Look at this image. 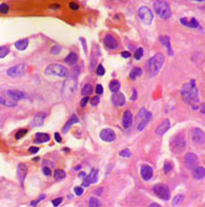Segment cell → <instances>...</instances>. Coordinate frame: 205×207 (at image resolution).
I'll return each instance as SVG.
<instances>
[{"label": "cell", "instance_id": "6da1fadb", "mask_svg": "<svg viewBox=\"0 0 205 207\" xmlns=\"http://www.w3.org/2000/svg\"><path fill=\"white\" fill-rule=\"evenodd\" d=\"M181 95L187 103L192 105L196 109V104L199 103V90L196 88V82L193 79L190 80V82L183 85L182 90H181Z\"/></svg>", "mask_w": 205, "mask_h": 207}, {"label": "cell", "instance_id": "7a4b0ae2", "mask_svg": "<svg viewBox=\"0 0 205 207\" xmlns=\"http://www.w3.org/2000/svg\"><path fill=\"white\" fill-rule=\"evenodd\" d=\"M165 58L162 53H156L154 57H152L149 60L148 66H149V72L150 75L155 76L158 75V73L160 72V69H162V66L164 64Z\"/></svg>", "mask_w": 205, "mask_h": 207}, {"label": "cell", "instance_id": "3957f363", "mask_svg": "<svg viewBox=\"0 0 205 207\" xmlns=\"http://www.w3.org/2000/svg\"><path fill=\"white\" fill-rule=\"evenodd\" d=\"M153 7L155 9V12L158 13L160 17L163 20H168L171 16V7L166 1L163 0H158L153 3Z\"/></svg>", "mask_w": 205, "mask_h": 207}, {"label": "cell", "instance_id": "277c9868", "mask_svg": "<svg viewBox=\"0 0 205 207\" xmlns=\"http://www.w3.org/2000/svg\"><path fill=\"white\" fill-rule=\"evenodd\" d=\"M45 74L48 76H57V77H67L69 69L61 64H50L45 69Z\"/></svg>", "mask_w": 205, "mask_h": 207}, {"label": "cell", "instance_id": "5b68a950", "mask_svg": "<svg viewBox=\"0 0 205 207\" xmlns=\"http://www.w3.org/2000/svg\"><path fill=\"white\" fill-rule=\"evenodd\" d=\"M77 89V80L75 78H67L65 82H63V87H62V94L64 98H72L76 92Z\"/></svg>", "mask_w": 205, "mask_h": 207}, {"label": "cell", "instance_id": "8992f818", "mask_svg": "<svg viewBox=\"0 0 205 207\" xmlns=\"http://www.w3.org/2000/svg\"><path fill=\"white\" fill-rule=\"evenodd\" d=\"M186 148V140L183 133H178L175 137H173L171 140V150L174 153H181Z\"/></svg>", "mask_w": 205, "mask_h": 207}, {"label": "cell", "instance_id": "52a82bcc", "mask_svg": "<svg viewBox=\"0 0 205 207\" xmlns=\"http://www.w3.org/2000/svg\"><path fill=\"white\" fill-rule=\"evenodd\" d=\"M150 118H151L150 112H148L144 107H142L139 114L137 115V129H138V131H142L145 128V126L150 122Z\"/></svg>", "mask_w": 205, "mask_h": 207}, {"label": "cell", "instance_id": "ba28073f", "mask_svg": "<svg viewBox=\"0 0 205 207\" xmlns=\"http://www.w3.org/2000/svg\"><path fill=\"white\" fill-rule=\"evenodd\" d=\"M153 191H154L155 195L158 196L160 198L164 200V201H168L169 198H171V191L166 184H163V183H158L153 187Z\"/></svg>", "mask_w": 205, "mask_h": 207}, {"label": "cell", "instance_id": "9c48e42d", "mask_svg": "<svg viewBox=\"0 0 205 207\" xmlns=\"http://www.w3.org/2000/svg\"><path fill=\"white\" fill-rule=\"evenodd\" d=\"M138 15L141 20V22L147 24V25L151 24L152 21H153V13L148 7H141L138 10Z\"/></svg>", "mask_w": 205, "mask_h": 207}, {"label": "cell", "instance_id": "30bf717a", "mask_svg": "<svg viewBox=\"0 0 205 207\" xmlns=\"http://www.w3.org/2000/svg\"><path fill=\"white\" fill-rule=\"evenodd\" d=\"M191 137H192V141L196 144H204L205 143V132L202 129L194 128L191 132Z\"/></svg>", "mask_w": 205, "mask_h": 207}, {"label": "cell", "instance_id": "8fae6325", "mask_svg": "<svg viewBox=\"0 0 205 207\" xmlns=\"http://www.w3.org/2000/svg\"><path fill=\"white\" fill-rule=\"evenodd\" d=\"M26 66L24 64H18L15 66H12L11 69H9L7 71V75L10 76V77H19V76H22L24 73H25Z\"/></svg>", "mask_w": 205, "mask_h": 207}, {"label": "cell", "instance_id": "7c38bea8", "mask_svg": "<svg viewBox=\"0 0 205 207\" xmlns=\"http://www.w3.org/2000/svg\"><path fill=\"white\" fill-rule=\"evenodd\" d=\"M198 162H199L198 156L194 153L186 154V156H185V164H186V167L188 169H193L198 165Z\"/></svg>", "mask_w": 205, "mask_h": 207}, {"label": "cell", "instance_id": "4fadbf2b", "mask_svg": "<svg viewBox=\"0 0 205 207\" xmlns=\"http://www.w3.org/2000/svg\"><path fill=\"white\" fill-rule=\"evenodd\" d=\"M100 138L105 142H113V141H115V139H116V135H115L114 130L107 128V129H103V130L100 132Z\"/></svg>", "mask_w": 205, "mask_h": 207}, {"label": "cell", "instance_id": "5bb4252c", "mask_svg": "<svg viewBox=\"0 0 205 207\" xmlns=\"http://www.w3.org/2000/svg\"><path fill=\"white\" fill-rule=\"evenodd\" d=\"M6 94H7V97L12 101H19V100H22V99H25L26 98V94L24 93L23 91H20V90H7Z\"/></svg>", "mask_w": 205, "mask_h": 207}, {"label": "cell", "instance_id": "9a60e30c", "mask_svg": "<svg viewBox=\"0 0 205 207\" xmlns=\"http://www.w3.org/2000/svg\"><path fill=\"white\" fill-rule=\"evenodd\" d=\"M140 173H141V177L144 181H149L153 177V169L149 165H142Z\"/></svg>", "mask_w": 205, "mask_h": 207}, {"label": "cell", "instance_id": "2e32d148", "mask_svg": "<svg viewBox=\"0 0 205 207\" xmlns=\"http://www.w3.org/2000/svg\"><path fill=\"white\" fill-rule=\"evenodd\" d=\"M134 122V117H133V113L130 112L129 110H127L124 112L123 114V119H122V124L125 128H129L130 126L133 125Z\"/></svg>", "mask_w": 205, "mask_h": 207}, {"label": "cell", "instance_id": "e0dca14e", "mask_svg": "<svg viewBox=\"0 0 205 207\" xmlns=\"http://www.w3.org/2000/svg\"><path fill=\"white\" fill-rule=\"evenodd\" d=\"M97 177H98V170L97 169H92L91 173H89L88 176L86 177L84 182H82V187H89V185L93 183V182L97 181Z\"/></svg>", "mask_w": 205, "mask_h": 207}, {"label": "cell", "instance_id": "ac0fdd59", "mask_svg": "<svg viewBox=\"0 0 205 207\" xmlns=\"http://www.w3.org/2000/svg\"><path fill=\"white\" fill-rule=\"evenodd\" d=\"M169 126H171L169 120H168V119H164V120L158 126V128L155 129V133L158 136H163L165 132L169 129Z\"/></svg>", "mask_w": 205, "mask_h": 207}, {"label": "cell", "instance_id": "d6986e66", "mask_svg": "<svg viewBox=\"0 0 205 207\" xmlns=\"http://www.w3.org/2000/svg\"><path fill=\"white\" fill-rule=\"evenodd\" d=\"M104 44H105V47L111 49V50H115L118 47V42L112 35H107V37L104 38Z\"/></svg>", "mask_w": 205, "mask_h": 207}, {"label": "cell", "instance_id": "ffe728a7", "mask_svg": "<svg viewBox=\"0 0 205 207\" xmlns=\"http://www.w3.org/2000/svg\"><path fill=\"white\" fill-rule=\"evenodd\" d=\"M112 102H113L116 106H123L126 100H125V97H124L123 93H120V92H115V94H113L112 97Z\"/></svg>", "mask_w": 205, "mask_h": 207}, {"label": "cell", "instance_id": "44dd1931", "mask_svg": "<svg viewBox=\"0 0 205 207\" xmlns=\"http://www.w3.org/2000/svg\"><path fill=\"white\" fill-rule=\"evenodd\" d=\"M26 173H27V167H26V165L20 164L19 166H18V177H19V180L22 185L26 178Z\"/></svg>", "mask_w": 205, "mask_h": 207}, {"label": "cell", "instance_id": "7402d4cb", "mask_svg": "<svg viewBox=\"0 0 205 207\" xmlns=\"http://www.w3.org/2000/svg\"><path fill=\"white\" fill-rule=\"evenodd\" d=\"M46 118V114L45 113H37L33 118L32 126L33 127H40L44 124V120Z\"/></svg>", "mask_w": 205, "mask_h": 207}, {"label": "cell", "instance_id": "603a6c76", "mask_svg": "<svg viewBox=\"0 0 205 207\" xmlns=\"http://www.w3.org/2000/svg\"><path fill=\"white\" fill-rule=\"evenodd\" d=\"M192 177L196 180H201V179L205 178V169L201 166H196L193 168Z\"/></svg>", "mask_w": 205, "mask_h": 207}, {"label": "cell", "instance_id": "cb8c5ba5", "mask_svg": "<svg viewBox=\"0 0 205 207\" xmlns=\"http://www.w3.org/2000/svg\"><path fill=\"white\" fill-rule=\"evenodd\" d=\"M180 23H181V24H183V25L188 26V27H191V28H198V27L200 26L199 22H198L194 17H192L190 21H187L186 17H182V19L180 20Z\"/></svg>", "mask_w": 205, "mask_h": 207}, {"label": "cell", "instance_id": "d4e9b609", "mask_svg": "<svg viewBox=\"0 0 205 207\" xmlns=\"http://www.w3.org/2000/svg\"><path fill=\"white\" fill-rule=\"evenodd\" d=\"M160 40H161V42L163 44V46H165V47L167 48L168 54L171 55L174 52H173V49H171V39H169V37H168V36H162V37H160Z\"/></svg>", "mask_w": 205, "mask_h": 207}, {"label": "cell", "instance_id": "484cf974", "mask_svg": "<svg viewBox=\"0 0 205 207\" xmlns=\"http://www.w3.org/2000/svg\"><path fill=\"white\" fill-rule=\"evenodd\" d=\"M77 122H78V118H77V116H76V115H72L71 118L69 119V122H67L66 124H65V126L63 127V133H66L67 130L72 127V125L77 124Z\"/></svg>", "mask_w": 205, "mask_h": 207}, {"label": "cell", "instance_id": "4316f807", "mask_svg": "<svg viewBox=\"0 0 205 207\" xmlns=\"http://www.w3.org/2000/svg\"><path fill=\"white\" fill-rule=\"evenodd\" d=\"M77 60H78V55L75 53V52H71V53L65 58V63H67L69 65H74L77 63Z\"/></svg>", "mask_w": 205, "mask_h": 207}, {"label": "cell", "instance_id": "83f0119b", "mask_svg": "<svg viewBox=\"0 0 205 207\" xmlns=\"http://www.w3.org/2000/svg\"><path fill=\"white\" fill-rule=\"evenodd\" d=\"M50 140V137L47 133H44V132H38L36 133V142L38 143H44V142H48Z\"/></svg>", "mask_w": 205, "mask_h": 207}, {"label": "cell", "instance_id": "f1b7e54d", "mask_svg": "<svg viewBox=\"0 0 205 207\" xmlns=\"http://www.w3.org/2000/svg\"><path fill=\"white\" fill-rule=\"evenodd\" d=\"M141 75H142V69H140V67H134V69H131L130 74H129V78L133 79V80H135V79H137L138 77H140Z\"/></svg>", "mask_w": 205, "mask_h": 207}, {"label": "cell", "instance_id": "f546056e", "mask_svg": "<svg viewBox=\"0 0 205 207\" xmlns=\"http://www.w3.org/2000/svg\"><path fill=\"white\" fill-rule=\"evenodd\" d=\"M28 46V39H21V40L16 41L15 42V48L18 50H25L26 48Z\"/></svg>", "mask_w": 205, "mask_h": 207}, {"label": "cell", "instance_id": "4dcf8cb0", "mask_svg": "<svg viewBox=\"0 0 205 207\" xmlns=\"http://www.w3.org/2000/svg\"><path fill=\"white\" fill-rule=\"evenodd\" d=\"M120 82H117V80H112V82H110V90L112 91V92H118V90H120Z\"/></svg>", "mask_w": 205, "mask_h": 207}, {"label": "cell", "instance_id": "1f68e13d", "mask_svg": "<svg viewBox=\"0 0 205 207\" xmlns=\"http://www.w3.org/2000/svg\"><path fill=\"white\" fill-rule=\"evenodd\" d=\"M92 91H93L92 86L90 85V84H87V85L84 86V88L82 89V94L84 95V97H86V95H89V94H91Z\"/></svg>", "mask_w": 205, "mask_h": 207}, {"label": "cell", "instance_id": "d6a6232c", "mask_svg": "<svg viewBox=\"0 0 205 207\" xmlns=\"http://www.w3.org/2000/svg\"><path fill=\"white\" fill-rule=\"evenodd\" d=\"M65 177H66V173H65L64 170L57 169L54 171V178H55V180H61V179H64Z\"/></svg>", "mask_w": 205, "mask_h": 207}, {"label": "cell", "instance_id": "836d02e7", "mask_svg": "<svg viewBox=\"0 0 205 207\" xmlns=\"http://www.w3.org/2000/svg\"><path fill=\"white\" fill-rule=\"evenodd\" d=\"M0 104H3V105H6V106H15L16 105V101H7L4 98L0 97Z\"/></svg>", "mask_w": 205, "mask_h": 207}, {"label": "cell", "instance_id": "e575fe53", "mask_svg": "<svg viewBox=\"0 0 205 207\" xmlns=\"http://www.w3.org/2000/svg\"><path fill=\"white\" fill-rule=\"evenodd\" d=\"M89 206L91 207H97V206H101V202L99 201L98 198H89Z\"/></svg>", "mask_w": 205, "mask_h": 207}, {"label": "cell", "instance_id": "d590c367", "mask_svg": "<svg viewBox=\"0 0 205 207\" xmlns=\"http://www.w3.org/2000/svg\"><path fill=\"white\" fill-rule=\"evenodd\" d=\"M9 53V48L6 47V46H3V47H0V59H2V58L7 57Z\"/></svg>", "mask_w": 205, "mask_h": 207}, {"label": "cell", "instance_id": "8d00e7d4", "mask_svg": "<svg viewBox=\"0 0 205 207\" xmlns=\"http://www.w3.org/2000/svg\"><path fill=\"white\" fill-rule=\"evenodd\" d=\"M182 201H183V195L182 194H178V195H176V196L174 198L173 205H178V204H180Z\"/></svg>", "mask_w": 205, "mask_h": 207}, {"label": "cell", "instance_id": "74e56055", "mask_svg": "<svg viewBox=\"0 0 205 207\" xmlns=\"http://www.w3.org/2000/svg\"><path fill=\"white\" fill-rule=\"evenodd\" d=\"M9 10H10V8L7 3H1V4H0V13L6 14V13L9 12Z\"/></svg>", "mask_w": 205, "mask_h": 207}, {"label": "cell", "instance_id": "f35d334b", "mask_svg": "<svg viewBox=\"0 0 205 207\" xmlns=\"http://www.w3.org/2000/svg\"><path fill=\"white\" fill-rule=\"evenodd\" d=\"M26 133H27V130H26V129H20L19 131L15 133V139L16 140H19V139L22 138L23 136H25Z\"/></svg>", "mask_w": 205, "mask_h": 207}, {"label": "cell", "instance_id": "ab89813d", "mask_svg": "<svg viewBox=\"0 0 205 207\" xmlns=\"http://www.w3.org/2000/svg\"><path fill=\"white\" fill-rule=\"evenodd\" d=\"M142 55H143V49L142 48H138L136 50V52H135V59L140 60L142 58Z\"/></svg>", "mask_w": 205, "mask_h": 207}, {"label": "cell", "instance_id": "60d3db41", "mask_svg": "<svg viewBox=\"0 0 205 207\" xmlns=\"http://www.w3.org/2000/svg\"><path fill=\"white\" fill-rule=\"evenodd\" d=\"M120 156H123V157H130V156H131V152H130L129 150L125 149V150H123L122 152H120Z\"/></svg>", "mask_w": 205, "mask_h": 207}, {"label": "cell", "instance_id": "b9f144b4", "mask_svg": "<svg viewBox=\"0 0 205 207\" xmlns=\"http://www.w3.org/2000/svg\"><path fill=\"white\" fill-rule=\"evenodd\" d=\"M61 49H62V48H61L60 46H54V47L51 48L50 51H51V53H52V54H58L61 51Z\"/></svg>", "mask_w": 205, "mask_h": 207}, {"label": "cell", "instance_id": "7bdbcfd3", "mask_svg": "<svg viewBox=\"0 0 205 207\" xmlns=\"http://www.w3.org/2000/svg\"><path fill=\"white\" fill-rule=\"evenodd\" d=\"M104 73H105V69H104V67H103V65H100L98 66V69H97V74H98L99 76H102V75H104Z\"/></svg>", "mask_w": 205, "mask_h": 207}, {"label": "cell", "instance_id": "ee69618b", "mask_svg": "<svg viewBox=\"0 0 205 207\" xmlns=\"http://www.w3.org/2000/svg\"><path fill=\"white\" fill-rule=\"evenodd\" d=\"M171 169H173V165H171V163H165V165H164V171H165V173H169Z\"/></svg>", "mask_w": 205, "mask_h": 207}, {"label": "cell", "instance_id": "f6af8a7d", "mask_svg": "<svg viewBox=\"0 0 205 207\" xmlns=\"http://www.w3.org/2000/svg\"><path fill=\"white\" fill-rule=\"evenodd\" d=\"M88 101H89V97L88 95H86V97H84L82 99V101H80V106L82 107H85L86 106V104L88 103Z\"/></svg>", "mask_w": 205, "mask_h": 207}, {"label": "cell", "instance_id": "bcb514c9", "mask_svg": "<svg viewBox=\"0 0 205 207\" xmlns=\"http://www.w3.org/2000/svg\"><path fill=\"white\" fill-rule=\"evenodd\" d=\"M74 192H75V194L77 195V196H79V195H82V193H84V190H82V188H80V187H76V188L74 189Z\"/></svg>", "mask_w": 205, "mask_h": 207}, {"label": "cell", "instance_id": "7dc6e473", "mask_svg": "<svg viewBox=\"0 0 205 207\" xmlns=\"http://www.w3.org/2000/svg\"><path fill=\"white\" fill-rule=\"evenodd\" d=\"M62 200H63L62 198H55V200H53V201H52V205H53V206H59V205L62 203Z\"/></svg>", "mask_w": 205, "mask_h": 207}, {"label": "cell", "instance_id": "c3c4849f", "mask_svg": "<svg viewBox=\"0 0 205 207\" xmlns=\"http://www.w3.org/2000/svg\"><path fill=\"white\" fill-rule=\"evenodd\" d=\"M96 92H97V94H102L103 93V87H102L101 85H97V87H96Z\"/></svg>", "mask_w": 205, "mask_h": 207}, {"label": "cell", "instance_id": "681fc988", "mask_svg": "<svg viewBox=\"0 0 205 207\" xmlns=\"http://www.w3.org/2000/svg\"><path fill=\"white\" fill-rule=\"evenodd\" d=\"M99 101H100V100H99V97H98V95H96V97H93L91 99V104H92V105H98Z\"/></svg>", "mask_w": 205, "mask_h": 207}, {"label": "cell", "instance_id": "f907efd6", "mask_svg": "<svg viewBox=\"0 0 205 207\" xmlns=\"http://www.w3.org/2000/svg\"><path fill=\"white\" fill-rule=\"evenodd\" d=\"M42 173H44L46 176H50V175H51V169H50V168H48V167H44V168H42Z\"/></svg>", "mask_w": 205, "mask_h": 207}, {"label": "cell", "instance_id": "816d5d0a", "mask_svg": "<svg viewBox=\"0 0 205 207\" xmlns=\"http://www.w3.org/2000/svg\"><path fill=\"white\" fill-rule=\"evenodd\" d=\"M38 151H39V149H38L37 147H31V148L28 149V152H29V153H32V154L37 153Z\"/></svg>", "mask_w": 205, "mask_h": 207}, {"label": "cell", "instance_id": "f5cc1de1", "mask_svg": "<svg viewBox=\"0 0 205 207\" xmlns=\"http://www.w3.org/2000/svg\"><path fill=\"white\" fill-rule=\"evenodd\" d=\"M130 52H128V51H123L122 52V57L124 58V59H127V58H130Z\"/></svg>", "mask_w": 205, "mask_h": 207}, {"label": "cell", "instance_id": "db71d44e", "mask_svg": "<svg viewBox=\"0 0 205 207\" xmlns=\"http://www.w3.org/2000/svg\"><path fill=\"white\" fill-rule=\"evenodd\" d=\"M54 138H55V141H57V142L62 141V138H61V136H60V133H59V132H55V133H54Z\"/></svg>", "mask_w": 205, "mask_h": 207}, {"label": "cell", "instance_id": "11a10c76", "mask_svg": "<svg viewBox=\"0 0 205 207\" xmlns=\"http://www.w3.org/2000/svg\"><path fill=\"white\" fill-rule=\"evenodd\" d=\"M69 8L72 10H78L79 9V7L76 4V3H74V2H71L69 3Z\"/></svg>", "mask_w": 205, "mask_h": 207}, {"label": "cell", "instance_id": "9f6ffc18", "mask_svg": "<svg viewBox=\"0 0 205 207\" xmlns=\"http://www.w3.org/2000/svg\"><path fill=\"white\" fill-rule=\"evenodd\" d=\"M61 6L60 4H51V6H49V9H52V10H58V9H60Z\"/></svg>", "mask_w": 205, "mask_h": 207}, {"label": "cell", "instance_id": "6f0895ef", "mask_svg": "<svg viewBox=\"0 0 205 207\" xmlns=\"http://www.w3.org/2000/svg\"><path fill=\"white\" fill-rule=\"evenodd\" d=\"M200 111H201V113L205 114V103L201 104V106H200Z\"/></svg>", "mask_w": 205, "mask_h": 207}, {"label": "cell", "instance_id": "680465c9", "mask_svg": "<svg viewBox=\"0 0 205 207\" xmlns=\"http://www.w3.org/2000/svg\"><path fill=\"white\" fill-rule=\"evenodd\" d=\"M137 99V91L136 90H134L133 91V97H131V100L135 101Z\"/></svg>", "mask_w": 205, "mask_h": 207}, {"label": "cell", "instance_id": "91938a15", "mask_svg": "<svg viewBox=\"0 0 205 207\" xmlns=\"http://www.w3.org/2000/svg\"><path fill=\"white\" fill-rule=\"evenodd\" d=\"M79 177H82V178H86L87 176H86L85 173H79Z\"/></svg>", "mask_w": 205, "mask_h": 207}, {"label": "cell", "instance_id": "94428289", "mask_svg": "<svg viewBox=\"0 0 205 207\" xmlns=\"http://www.w3.org/2000/svg\"><path fill=\"white\" fill-rule=\"evenodd\" d=\"M46 198V195H40V198H39V200H38V201H41V200H44V198Z\"/></svg>", "mask_w": 205, "mask_h": 207}, {"label": "cell", "instance_id": "6125c7cd", "mask_svg": "<svg viewBox=\"0 0 205 207\" xmlns=\"http://www.w3.org/2000/svg\"><path fill=\"white\" fill-rule=\"evenodd\" d=\"M150 206H160V205H158V203H152V204L150 205Z\"/></svg>", "mask_w": 205, "mask_h": 207}, {"label": "cell", "instance_id": "be15d7a7", "mask_svg": "<svg viewBox=\"0 0 205 207\" xmlns=\"http://www.w3.org/2000/svg\"><path fill=\"white\" fill-rule=\"evenodd\" d=\"M79 169H80V165H78V166L75 167V170H79Z\"/></svg>", "mask_w": 205, "mask_h": 207}, {"label": "cell", "instance_id": "e7e4bbea", "mask_svg": "<svg viewBox=\"0 0 205 207\" xmlns=\"http://www.w3.org/2000/svg\"><path fill=\"white\" fill-rule=\"evenodd\" d=\"M101 191H102V189H99L98 191H97V193H98V194H101Z\"/></svg>", "mask_w": 205, "mask_h": 207}, {"label": "cell", "instance_id": "03108f58", "mask_svg": "<svg viewBox=\"0 0 205 207\" xmlns=\"http://www.w3.org/2000/svg\"><path fill=\"white\" fill-rule=\"evenodd\" d=\"M194 1H203V0H194Z\"/></svg>", "mask_w": 205, "mask_h": 207}]
</instances>
